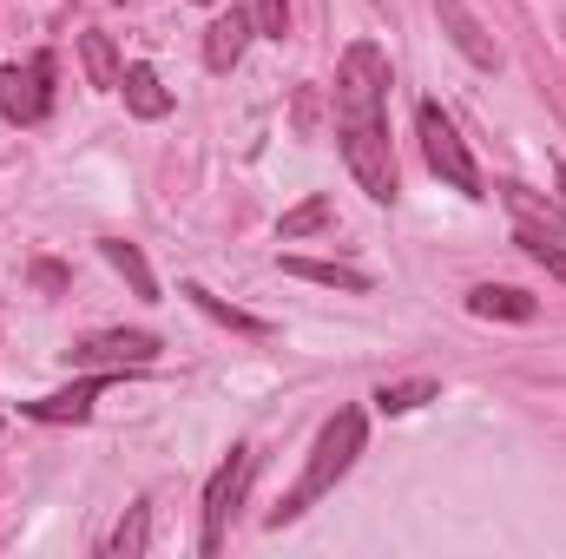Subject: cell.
<instances>
[{
    "mask_svg": "<svg viewBox=\"0 0 566 559\" xmlns=\"http://www.w3.org/2000/svg\"><path fill=\"white\" fill-rule=\"evenodd\" d=\"M99 257H106V264H113L119 277L133 283V289H139L145 303L158 296V277H151V264L139 257V244H126V238H106V244H99Z\"/></svg>",
    "mask_w": 566,
    "mask_h": 559,
    "instance_id": "2e32d148",
    "label": "cell"
},
{
    "mask_svg": "<svg viewBox=\"0 0 566 559\" xmlns=\"http://www.w3.org/2000/svg\"><path fill=\"white\" fill-rule=\"evenodd\" d=\"M145 540H151V507H126V520H119V534H113V547H106V553L113 559H139L145 553Z\"/></svg>",
    "mask_w": 566,
    "mask_h": 559,
    "instance_id": "d6986e66",
    "label": "cell"
},
{
    "mask_svg": "<svg viewBox=\"0 0 566 559\" xmlns=\"http://www.w3.org/2000/svg\"><path fill=\"white\" fill-rule=\"evenodd\" d=\"M434 13H441V27H448V40H454V46H461V53H468V60H474L481 73H494V66H501V53H494V40L481 33V20L468 13V0H434Z\"/></svg>",
    "mask_w": 566,
    "mask_h": 559,
    "instance_id": "9c48e42d",
    "label": "cell"
},
{
    "mask_svg": "<svg viewBox=\"0 0 566 559\" xmlns=\"http://www.w3.org/2000/svg\"><path fill=\"white\" fill-rule=\"evenodd\" d=\"M251 33H258V13H244V7H231V13H218V20L205 27V66H211V73H231V66L244 60V46H251Z\"/></svg>",
    "mask_w": 566,
    "mask_h": 559,
    "instance_id": "ba28073f",
    "label": "cell"
},
{
    "mask_svg": "<svg viewBox=\"0 0 566 559\" xmlns=\"http://www.w3.org/2000/svg\"><path fill=\"white\" fill-rule=\"evenodd\" d=\"M514 244L547 271V277H560L566 283V244H554V238H541V231H514Z\"/></svg>",
    "mask_w": 566,
    "mask_h": 559,
    "instance_id": "ffe728a7",
    "label": "cell"
},
{
    "mask_svg": "<svg viewBox=\"0 0 566 559\" xmlns=\"http://www.w3.org/2000/svg\"><path fill=\"white\" fill-rule=\"evenodd\" d=\"M329 218H336V211H329V198H323V191H310L296 211H283L277 238H283V244H296V238H316V231H329Z\"/></svg>",
    "mask_w": 566,
    "mask_h": 559,
    "instance_id": "e0dca14e",
    "label": "cell"
},
{
    "mask_svg": "<svg viewBox=\"0 0 566 559\" xmlns=\"http://www.w3.org/2000/svg\"><path fill=\"white\" fill-rule=\"evenodd\" d=\"M53 113V53H33L20 66H0V119L40 126Z\"/></svg>",
    "mask_w": 566,
    "mask_h": 559,
    "instance_id": "5b68a950",
    "label": "cell"
},
{
    "mask_svg": "<svg viewBox=\"0 0 566 559\" xmlns=\"http://www.w3.org/2000/svg\"><path fill=\"white\" fill-rule=\"evenodd\" d=\"M119 376H126V369H93L86 382H73V389H60V395L27 402V415H33V421H86V415H93V402H99Z\"/></svg>",
    "mask_w": 566,
    "mask_h": 559,
    "instance_id": "52a82bcc",
    "label": "cell"
},
{
    "mask_svg": "<svg viewBox=\"0 0 566 559\" xmlns=\"http://www.w3.org/2000/svg\"><path fill=\"white\" fill-rule=\"evenodd\" d=\"M416 133H422V158L428 171L441 178V184H454L461 198H481V171H474V158H468V145H461V133H454V119L434 106V99H422L416 106Z\"/></svg>",
    "mask_w": 566,
    "mask_h": 559,
    "instance_id": "3957f363",
    "label": "cell"
},
{
    "mask_svg": "<svg viewBox=\"0 0 566 559\" xmlns=\"http://www.w3.org/2000/svg\"><path fill=\"white\" fill-rule=\"evenodd\" d=\"M258 33L264 40H283L290 33V0H258Z\"/></svg>",
    "mask_w": 566,
    "mask_h": 559,
    "instance_id": "44dd1931",
    "label": "cell"
},
{
    "mask_svg": "<svg viewBox=\"0 0 566 559\" xmlns=\"http://www.w3.org/2000/svg\"><path fill=\"white\" fill-rule=\"evenodd\" d=\"M283 277L323 283V289H349V296H369V277L349 271V264H316V257H283Z\"/></svg>",
    "mask_w": 566,
    "mask_h": 559,
    "instance_id": "9a60e30c",
    "label": "cell"
},
{
    "mask_svg": "<svg viewBox=\"0 0 566 559\" xmlns=\"http://www.w3.org/2000/svg\"><path fill=\"white\" fill-rule=\"evenodd\" d=\"M33 283H40V289H60L66 271H60V264H33Z\"/></svg>",
    "mask_w": 566,
    "mask_h": 559,
    "instance_id": "7402d4cb",
    "label": "cell"
},
{
    "mask_svg": "<svg viewBox=\"0 0 566 559\" xmlns=\"http://www.w3.org/2000/svg\"><path fill=\"white\" fill-rule=\"evenodd\" d=\"M251 467H258V454H251V447H231V454L218 461V474L205 481L198 553H218V547H224V527H231V514H238V500H244V487H251Z\"/></svg>",
    "mask_w": 566,
    "mask_h": 559,
    "instance_id": "277c9868",
    "label": "cell"
},
{
    "mask_svg": "<svg viewBox=\"0 0 566 559\" xmlns=\"http://www.w3.org/2000/svg\"><path fill=\"white\" fill-rule=\"evenodd\" d=\"M158 349H165V342H158L151 329H99V336L73 342L66 356H73L80 369H151Z\"/></svg>",
    "mask_w": 566,
    "mask_h": 559,
    "instance_id": "8992f818",
    "label": "cell"
},
{
    "mask_svg": "<svg viewBox=\"0 0 566 559\" xmlns=\"http://www.w3.org/2000/svg\"><path fill=\"white\" fill-rule=\"evenodd\" d=\"M363 434H369V421L363 409H336V415L323 421V434H316V447H310V461H303V474H296V487L283 494L277 507H271V527L283 520H296V514H310L349 467H356V454H363Z\"/></svg>",
    "mask_w": 566,
    "mask_h": 559,
    "instance_id": "7a4b0ae2",
    "label": "cell"
},
{
    "mask_svg": "<svg viewBox=\"0 0 566 559\" xmlns=\"http://www.w3.org/2000/svg\"><path fill=\"white\" fill-rule=\"evenodd\" d=\"M501 198H507V211H514L521 231H541V238L566 244V211L554 198H541V191H527V184H501Z\"/></svg>",
    "mask_w": 566,
    "mask_h": 559,
    "instance_id": "30bf717a",
    "label": "cell"
},
{
    "mask_svg": "<svg viewBox=\"0 0 566 559\" xmlns=\"http://www.w3.org/2000/svg\"><path fill=\"white\" fill-rule=\"evenodd\" d=\"M554 184H560V198H566V165H554Z\"/></svg>",
    "mask_w": 566,
    "mask_h": 559,
    "instance_id": "cb8c5ba5",
    "label": "cell"
},
{
    "mask_svg": "<svg viewBox=\"0 0 566 559\" xmlns=\"http://www.w3.org/2000/svg\"><path fill=\"white\" fill-rule=\"evenodd\" d=\"M468 309L488 316V323H494V316H501V323H534V296H527V289H507V283H474V289H468Z\"/></svg>",
    "mask_w": 566,
    "mask_h": 559,
    "instance_id": "8fae6325",
    "label": "cell"
},
{
    "mask_svg": "<svg viewBox=\"0 0 566 559\" xmlns=\"http://www.w3.org/2000/svg\"><path fill=\"white\" fill-rule=\"evenodd\" d=\"M382 99H389V53L376 40H356L336 66V139L343 158L356 171V184L376 198V204H396V151H389V119H382Z\"/></svg>",
    "mask_w": 566,
    "mask_h": 559,
    "instance_id": "6da1fadb",
    "label": "cell"
},
{
    "mask_svg": "<svg viewBox=\"0 0 566 559\" xmlns=\"http://www.w3.org/2000/svg\"><path fill=\"white\" fill-rule=\"evenodd\" d=\"M119 93H126V106H133V113H139V119H165V113H171V93H165V86H158V73H151V66H126V73H119Z\"/></svg>",
    "mask_w": 566,
    "mask_h": 559,
    "instance_id": "4fadbf2b",
    "label": "cell"
},
{
    "mask_svg": "<svg viewBox=\"0 0 566 559\" xmlns=\"http://www.w3.org/2000/svg\"><path fill=\"white\" fill-rule=\"evenodd\" d=\"M178 296H185V303H191V309H205V316H211V323H224V329H238V336H271V323H258V316H251V309H238V303H224V296H211V289H205V283H185V289H178Z\"/></svg>",
    "mask_w": 566,
    "mask_h": 559,
    "instance_id": "7c38bea8",
    "label": "cell"
},
{
    "mask_svg": "<svg viewBox=\"0 0 566 559\" xmlns=\"http://www.w3.org/2000/svg\"><path fill=\"white\" fill-rule=\"evenodd\" d=\"M80 60H86V80H93L99 93H119V73H126V66H119L113 33H99V27H93V33H80Z\"/></svg>",
    "mask_w": 566,
    "mask_h": 559,
    "instance_id": "5bb4252c",
    "label": "cell"
},
{
    "mask_svg": "<svg viewBox=\"0 0 566 559\" xmlns=\"http://www.w3.org/2000/svg\"><path fill=\"white\" fill-rule=\"evenodd\" d=\"M296 126H303V133H316V93H303V99H296Z\"/></svg>",
    "mask_w": 566,
    "mask_h": 559,
    "instance_id": "603a6c76",
    "label": "cell"
},
{
    "mask_svg": "<svg viewBox=\"0 0 566 559\" xmlns=\"http://www.w3.org/2000/svg\"><path fill=\"white\" fill-rule=\"evenodd\" d=\"M198 7H218V0H198Z\"/></svg>",
    "mask_w": 566,
    "mask_h": 559,
    "instance_id": "d4e9b609",
    "label": "cell"
},
{
    "mask_svg": "<svg viewBox=\"0 0 566 559\" xmlns=\"http://www.w3.org/2000/svg\"><path fill=\"white\" fill-rule=\"evenodd\" d=\"M434 395H441V389H434L428 376H416V382H382V389H376V415H416Z\"/></svg>",
    "mask_w": 566,
    "mask_h": 559,
    "instance_id": "ac0fdd59",
    "label": "cell"
}]
</instances>
